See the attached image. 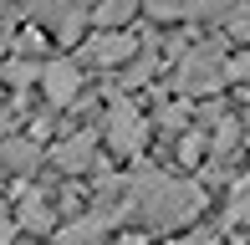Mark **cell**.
Returning a JSON list of instances; mask_svg holds the SVG:
<instances>
[{
  "instance_id": "9",
  "label": "cell",
  "mask_w": 250,
  "mask_h": 245,
  "mask_svg": "<svg viewBox=\"0 0 250 245\" xmlns=\"http://www.w3.org/2000/svg\"><path fill=\"white\" fill-rule=\"evenodd\" d=\"M0 163L31 174V169L41 163V143H31V138H5V143H0Z\"/></svg>"
},
{
  "instance_id": "6",
  "label": "cell",
  "mask_w": 250,
  "mask_h": 245,
  "mask_svg": "<svg viewBox=\"0 0 250 245\" xmlns=\"http://www.w3.org/2000/svg\"><path fill=\"white\" fill-rule=\"evenodd\" d=\"M123 215H133V209H128V199H123V204H112V209H92V215H77L72 225H62V235H56V240H62V245H92L97 235H107V230L118 225Z\"/></svg>"
},
{
  "instance_id": "7",
  "label": "cell",
  "mask_w": 250,
  "mask_h": 245,
  "mask_svg": "<svg viewBox=\"0 0 250 245\" xmlns=\"http://www.w3.org/2000/svg\"><path fill=\"white\" fill-rule=\"evenodd\" d=\"M92 159H97V138H92V133H72L66 143H56V148H51V163H56L62 174H87V169H92Z\"/></svg>"
},
{
  "instance_id": "1",
  "label": "cell",
  "mask_w": 250,
  "mask_h": 245,
  "mask_svg": "<svg viewBox=\"0 0 250 245\" xmlns=\"http://www.w3.org/2000/svg\"><path fill=\"white\" fill-rule=\"evenodd\" d=\"M204 189L189 179H168V174H138L128 179V209L153 230H179L199 215Z\"/></svg>"
},
{
  "instance_id": "13",
  "label": "cell",
  "mask_w": 250,
  "mask_h": 245,
  "mask_svg": "<svg viewBox=\"0 0 250 245\" xmlns=\"http://www.w3.org/2000/svg\"><path fill=\"white\" fill-rule=\"evenodd\" d=\"M230 220H250V174L235 179V194H230Z\"/></svg>"
},
{
  "instance_id": "18",
  "label": "cell",
  "mask_w": 250,
  "mask_h": 245,
  "mask_svg": "<svg viewBox=\"0 0 250 245\" xmlns=\"http://www.w3.org/2000/svg\"><path fill=\"white\" fill-rule=\"evenodd\" d=\"M220 235H214V230H199V235H189V240H179V245H214Z\"/></svg>"
},
{
  "instance_id": "14",
  "label": "cell",
  "mask_w": 250,
  "mask_h": 245,
  "mask_svg": "<svg viewBox=\"0 0 250 245\" xmlns=\"http://www.w3.org/2000/svg\"><path fill=\"white\" fill-rule=\"evenodd\" d=\"M204 159V133H184L179 138V163H199Z\"/></svg>"
},
{
  "instance_id": "4",
  "label": "cell",
  "mask_w": 250,
  "mask_h": 245,
  "mask_svg": "<svg viewBox=\"0 0 250 245\" xmlns=\"http://www.w3.org/2000/svg\"><path fill=\"white\" fill-rule=\"evenodd\" d=\"M143 138H148V128H143V113L123 97V102H112L107 107V143L118 153H138L143 148Z\"/></svg>"
},
{
  "instance_id": "15",
  "label": "cell",
  "mask_w": 250,
  "mask_h": 245,
  "mask_svg": "<svg viewBox=\"0 0 250 245\" xmlns=\"http://www.w3.org/2000/svg\"><path fill=\"white\" fill-rule=\"evenodd\" d=\"M225 26H230V36L250 41V5H235V10H225Z\"/></svg>"
},
{
  "instance_id": "19",
  "label": "cell",
  "mask_w": 250,
  "mask_h": 245,
  "mask_svg": "<svg viewBox=\"0 0 250 245\" xmlns=\"http://www.w3.org/2000/svg\"><path fill=\"white\" fill-rule=\"evenodd\" d=\"M240 138H245V148H250V113L240 118Z\"/></svg>"
},
{
  "instance_id": "5",
  "label": "cell",
  "mask_w": 250,
  "mask_h": 245,
  "mask_svg": "<svg viewBox=\"0 0 250 245\" xmlns=\"http://www.w3.org/2000/svg\"><path fill=\"white\" fill-rule=\"evenodd\" d=\"M138 46H143V41L133 36V31H97V36L87 41L82 57L97 61V66H128L133 57H138Z\"/></svg>"
},
{
  "instance_id": "17",
  "label": "cell",
  "mask_w": 250,
  "mask_h": 245,
  "mask_svg": "<svg viewBox=\"0 0 250 245\" xmlns=\"http://www.w3.org/2000/svg\"><path fill=\"white\" fill-rule=\"evenodd\" d=\"M230 82H250V51H240V57L230 61Z\"/></svg>"
},
{
  "instance_id": "10",
  "label": "cell",
  "mask_w": 250,
  "mask_h": 245,
  "mask_svg": "<svg viewBox=\"0 0 250 245\" xmlns=\"http://www.w3.org/2000/svg\"><path fill=\"white\" fill-rule=\"evenodd\" d=\"M133 16H138V5H133V0H107V5H97V10H92V20H97L102 31H118V26L128 31V20H133Z\"/></svg>"
},
{
  "instance_id": "3",
  "label": "cell",
  "mask_w": 250,
  "mask_h": 245,
  "mask_svg": "<svg viewBox=\"0 0 250 245\" xmlns=\"http://www.w3.org/2000/svg\"><path fill=\"white\" fill-rule=\"evenodd\" d=\"M41 92H46L51 107H72L77 97H82V66L72 57H56L41 66Z\"/></svg>"
},
{
  "instance_id": "11",
  "label": "cell",
  "mask_w": 250,
  "mask_h": 245,
  "mask_svg": "<svg viewBox=\"0 0 250 245\" xmlns=\"http://www.w3.org/2000/svg\"><path fill=\"white\" fill-rule=\"evenodd\" d=\"M0 77L16 82V87H31V82H41V61H5V66H0Z\"/></svg>"
},
{
  "instance_id": "2",
  "label": "cell",
  "mask_w": 250,
  "mask_h": 245,
  "mask_svg": "<svg viewBox=\"0 0 250 245\" xmlns=\"http://www.w3.org/2000/svg\"><path fill=\"white\" fill-rule=\"evenodd\" d=\"M225 82H230V61H225V46H220V41H199V46H189L184 61H179V72H174V87L189 92V97H214Z\"/></svg>"
},
{
  "instance_id": "12",
  "label": "cell",
  "mask_w": 250,
  "mask_h": 245,
  "mask_svg": "<svg viewBox=\"0 0 250 245\" xmlns=\"http://www.w3.org/2000/svg\"><path fill=\"white\" fill-rule=\"evenodd\" d=\"M184 122H189V102H164L158 107V128L164 133H184Z\"/></svg>"
},
{
  "instance_id": "16",
  "label": "cell",
  "mask_w": 250,
  "mask_h": 245,
  "mask_svg": "<svg viewBox=\"0 0 250 245\" xmlns=\"http://www.w3.org/2000/svg\"><path fill=\"white\" fill-rule=\"evenodd\" d=\"M16 215H10V204H5V199H0V245H10V240H16Z\"/></svg>"
},
{
  "instance_id": "8",
  "label": "cell",
  "mask_w": 250,
  "mask_h": 245,
  "mask_svg": "<svg viewBox=\"0 0 250 245\" xmlns=\"http://www.w3.org/2000/svg\"><path fill=\"white\" fill-rule=\"evenodd\" d=\"M16 225L21 230H51L56 225V215H51V199L41 194V189H21V204H16Z\"/></svg>"
}]
</instances>
